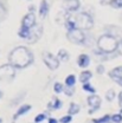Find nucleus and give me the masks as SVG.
Masks as SVG:
<instances>
[{
  "label": "nucleus",
  "instance_id": "obj_1",
  "mask_svg": "<svg viewBox=\"0 0 122 123\" xmlns=\"http://www.w3.org/2000/svg\"><path fill=\"white\" fill-rule=\"evenodd\" d=\"M8 63L15 69H25L33 63V53L26 46H17L8 55Z\"/></svg>",
  "mask_w": 122,
  "mask_h": 123
},
{
  "label": "nucleus",
  "instance_id": "obj_2",
  "mask_svg": "<svg viewBox=\"0 0 122 123\" xmlns=\"http://www.w3.org/2000/svg\"><path fill=\"white\" fill-rule=\"evenodd\" d=\"M96 45L100 51H102L106 55H113L115 52H117V45H119V40L117 38L110 36V34H102L98 37V39L96 40Z\"/></svg>",
  "mask_w": 122,
  "mask_h": 123
},
{
  "label": "nucleus",
  "instance_id": "obj_3",
  "mask_svg": "<svg viewBox=\"0 0 122 123\" xmlns=\"http://www.w3.org/2000/svg\"><path fill=\"white\" fill-rule=\"evenodd\" d=\"M74 19L76 21L77 27L82 31H89L94 26V19L88 12H79Z\"/></svg>",
  "mask_w": 122,
  "mask_h": 123
},
{
  "label": "nucleus",
  "instance_id": "obj_4",
  "mask_svg": "<svg viewBox=\"0 0 122 123\" xmlns=\"http://www.w3.org/2000/svg\"><path fill=\"white\" fill-rule=\"evenodd\" d=\"M15 76V68L10 63L0 66V83H10Z\"/></svg>",
  "mask_w": 122,
  "mask_h": 123
},
{
  "label": "nucleus",
  "instance_id": "obj_5",
  "mask_svg": "<svg viewBox=\"0 0 122 123\" xmlns=\"http://www.w3.org/2000/svg\"><path fill=\"white\" fill-rule=\"evenodd\" d=\"M66 38L69 42H71L72 44H78V45H84V42H85V33L84 31L76 29L74 31H70L66 33Z\"/></svg>",
  "mask_w": 122,
  "mask_h": 123
},
{
  "label": "nucleus",
  "instance_id": "obj_6",
  "mask_svg": "<svg viewBox=\"0 0 122 123\" xmlns=\"http://www.w3.org/2000/svg\"><path fill=\"white\" fill-rule=\"evenodd\" d=\"M43 62H44V64H45L50 70H56V69H58L59 63H61L58 57H56L55 55H52L51 52H47V51H44V52H43Z\"/></svg>",
  "mask_w": 122,
  "mask_h": 123
},
{
  "label": "nucleus",
  "instance_id": "obj_7",
  "mask_svg": "<svg viewBox=\"0 0 122 123\" xmlns=\"http://www.w3.org/2000/svg\"><path fill=\"white\" fill-rule=\"evenodd\" d=\"M62 8H63V11H65L68 13L77 12L81 8V1L79 0H63Z\"/></svg>",
  "mask_w": 122,
  "mask_h": 123
},
{
  "label": "nucleus",
  "instance_id": "obj_8",
  "mask_svg": "<svg viewBox=\"0 0 122 123\" xmlns=\"http://www.w3.org/2000/svg\"><path fill=\"white\" fill-rule=\"evenodd\" d=\"M42 34H43V26L36 25L34 27L31 29V33L26 40H27V43H30V44H34V43H37V42L40 39Z\"/></svg>",
  "mask_w": 122,
  "mask_h": 123
},
{
  "label": "nucleus",
  "instance_id": "obj_9",
  "mask_svg": "<svg viewBox=\"0 0 122 123\" xmlns=\"http://www.w3.org/2000/svg\"><path fill=\"white\" fill-rule=\"evenodd\" d=\"M87 102H88V105H89V114H94L101 107V98H100V96H97L95 93H92L91 96L88 97Z\"/></svg>",
  "mask_w": 122,
  "mask_h": 123
},
{
  "label": "nucleus",
  "instance_id": "obj_10",
  "mask_svg": "<svg viewBox=\"0 0 122 123\" xmlns=\"http://www.w3.org/2000/svg\"><path fill=\"white\" fill-rule=\"evenodd\" d=\"M37 24H36V14L32 13V12H29L27 14H25L21 19V26H25V27H29V29H32Z\"/></svg>",
  "mask_w": 122,
  "mask_h": 123
},
{
  "label": "nucleus",
  "instance_id": "obj_11",
  "mask_svg": "<svg viewBox=\"0 0 122 123\" xmlns=\"http://www.w3.org/2000/svg\"><path fill=\"white\" fill-rule=\"evenodd\" d=\"M104 31L107 34H110L115 38H120L122 36V29L120 26H116V25H107L104 27Z\"/></svg>",
  "mask_w": 122,
  "mask_h": 123
},
{
  "label": "nucleus",
  "instance_id": "obj_12",
  "mask_svg": "<svg viewBox=\"0 0 122 123\" xmlns=\"http://www.w3.org/2000/svg\"><path fill=\"white\" fill-rule=\"evenodd\" d=\"M77 64H78V66L82 68V69L88 68L89 64H90V57H89L88 55H85V53L79 55L78 58H77Z\"/></svg>",
  "mask_w": 122,
  "mask_h": 123
},
{
  "label": "nucleus",
  "instance_id": "obj_13",
  "mask_svg": "<svg viewBox=\"0 0 122 123\" xmlns=\"http://www.w3.org/2000/svg\"><path fill=\"white\" fill-rule=\"evenodd\" d=\"M49 10H50V5L47 2V0H42L40 1V5H39V8H38V13L42 18H45L47 13H49Z\"/></svg>",
  "mask_w": 122,
  "mask_h": 123
},
{
  "label": "nucleus",
  "instance_id": "obj_14",
  "mask_svg": "<svg viewBox=\"0 0 122 123\" xmlns=\"http://www.w3.org/2000/svg\"><path fill=\"white\" fill-rule=\"evenodd\" d=\"M62 105H63L62 101L59 98H57V97H53L52 101L47 103V108H49L50 110H58V109L62 108Z\"/></svg>",
  "mask_w": 122,
  "mask_h": 123
},
{
  "label": "nucleus",
  "instance_id": "obj_15",
  "mask_svg": "<svg viewBox=\"0 0 122 123\" xmlns=\"http://www.w3.org/2000/svg\"><path fill=\"white\" fill-rule=\"evenodd\" d=\"M64 26H65V29H66V31L68 32H70V31H74L76 30V29H78L76 25V21H75V19L74 18H70V15L68 17V19L64 21Z\"/></svg>",
  "mask_w": 122,
  "mask_h": 123
},
{
  "label": "nucleus",
  "instance_id": "obj_16",
  "mask_svg": "<svg viewBox=\"0 0 122 123\" xmlns=\"http://www.w3.org/2000/svg\"><path fill=\"white\" fill-rule=\"evenodd\" d=\"M7 14H8V10H7V5L0 0V23L4 21L6 18H7Z\"/></svg>",
  "mask_w": 122,
  "mask_h": 123
},
{
  "label": "nucleus",
  "instance_id": "obj_17",
  "mask_svg": "<svg viewBox=\"0 0 122 123\" xmlns=\"http://www.w3.org/2000/svg\"><path fill=\"white\" fill-rule=\"evenodd\" d=\"M30 110H31V105H30V104H24V105H21V107L18 109V111L15 112V115L13 116V120L15 121V120H17L19 116L25 115V114H26L27 111H30Z\"/></svg>",
  "mask_w": 122,
  "mask_h": 123
},
{
  "label": "nucleus",
  "instance_id": "obj_18",
  "mask_svg": "<svg viewBox=\"0 0 122 123\" xmlns=\"http://www.w3.org/2000/svg\"><path fill=\"white\" fill-rule=\"evenodd\" d=\"M91 77H92L91 71H89V70H85V71L81 72V75H79V82H81V83H83V84H85V83H89V80L91 79Z\"/></svg>",
  "mask_w": 122,
  "mask_h": 123
},
{
  "label": "nucleus",
  "instance_id": "obj_19",
  "mask_svg": "<svg viewBox=\"0 0 122 123\" xmlns=\"http://www.w3.org/2000/svg\"><path fill=\"white\" fill-rule=\"evenodd\" d=\"M30 33H31V29L25 27V26H20V29L18 31V36L20 38H23V39H27L29 36H30Z\"/></svg>",
  "mask_w": 122,
  "mask_h": 123
},
{
  "label": "nucleus",
  "instance_id": "obj_20",
  "mask_svg": "<svg viewBox=\"0 0 122 123\" xmlns=\"http://www.w3.org/2000/svg\"><path fill=\"white\" fill-rule=\"evenodd\" d=\"M120 76H122V66H117V68L113 69V70L109 72V77H110L111 79H114V78L120 77Z\"/></svg>",
  "mask_w": 122,
  "mask_h": 123
},
{
  "label": "nucleus",
  "instance_id": "obj_21",
  "mask_svg": "<svg viewBox=\"0 0 122 123\" xmlns=\"http://www.w3.org/2000/svg\"><path fill=\"white\" fill-rule=\"evenodd\" d=\"M57 57L59 58V61H63V62H66L69 61V58H70V56H69V53L65 51V50H59L58 51V53H57Z\"/></svg>",
  "mask_w": 122,
  "mask_h": 123
},
{
  "label": "nucleus",
  "instance_id": "obj_22",
  "mask_svg": "<svg viewBox=\"0 0 122 123\" xmlns=\"http://www.w3.org/2000/svg\"><path fill=\"white\" fill-rule=\"evenodd\" d=\"M76 84V76L75 75H69L65 78V85L66 86H74Z\"/></svg>",
  "mask_w": 122,
  "mask_h": 123
},
{
  "label": "nucleus",
  "instance_id": "obj_23",
  "mask_svg": "<svg viewBox=\"0 0 122 123\" xmlns=\"http://www.w3.org/2000/svg\"><path fill=\"white\" fill-rule=\"evenodd\" d=\"M108 5L110 7H113V8L120 10V8H122V0H109Z\"/></svg>",
  "mask_w": 122,
  "mask_h": 123
},
{
  "label": "nucleus",
  "instance_id": "obj_24",
  "mask_svg": "<svg viewBox=\"0 0 122 123\" xmlns=\"http://www.w3.org/2000/svg\"><path fill=\"white\" fill-rule=\"evenodd\" d=\"M111 121V116H109V115H104L103 117H101V118H95V120H92V123H108Z\"/></svg>",
  "mask_w": 122,
  "mask_h": 123
},
{
  "label": "nucleus",
  "instance_id": "obj_25",
  "mask_svg": "<svg viewBox=\"0 0 122 123\" xmlns=\"http://www.w3.org/2000/svg\"><path fill=\"white\" fill-rule=\"evenodd\" d=\"M79 105L78 104H76V103H71L70 104V107H69V115H75V114H77L78 111H79Z\"/></svg>",
  "mask_w": 122,
  "mask_h": 123
},
{
  "label": "nucleus",
  "instance_id": "obj_26",
  "mask_svg": "<svg viewBox=\"0 0 122 123\" xmlns=\"http://www.w3.org/2000/svg\"><path fill=\"white\" fill-rule=\"evenodd\" d=\"M83 90H84V91L90 92V93H95V92H96L95 88L92 86L90 83H85V84H83Z\"/></svg>",
  "mask_w": 122,
  "mask_h": 123
},
{
  "label": "nucleus",
  "instance_id": "obj_27",
  "mask_svg": "<svg viewBox=\"0 0 122 123\" xmlns=\"http://www.w3.org/2000/svg\"><path fill=\"white\" fill-rule=\"evenodd\" d=\"M53 90H55L56 93H61V92L64 91V86H63L62 83L57 82V83H55V85H53Z\"/></svg>",
  "mask_w": 122,
  "mask_h": 123
},
{
  "label": "nucleus",
  "instance_id": "obj_28",
  "mask_svg": "<svg viewBox=\"0 0 122 123\" xmlns=\"http://www.w3.org/2000/svg\"><path fill=\"white\" fill-rule=\"evenodd\" d=\"M115 96H116V93L115 91L113 90V89H110V90H108L107 93H106V98H107V101L109 102H111V101H114V98H115Z\"/></svg>",
  "mask_w": 122,
  "mask_h": 123
},
{
  "label": "nucleus",
  "instance_id": "obj_29",
  "mask_svg": "<svg viewBox=\"0 0 122 123\" xmlns=\"http://www.w3.org/2000/svg\"><path fill=\"white\" fill-rule=\"evenodd\" d=\"M111 121L114 123H122V114H115L111 116Z\"/></svg>",
  "mask_w": 122,
  "mask_h": 123
},
{
  "label": "nucleus",
  "instance_id": "obj_30",
  "mask_svg": "<svg viewBox=\"0 0 122 123\" xmlns=\"http://www.w3.org/2000/svg\"><path fill=\"white\" fill-rule=\"evenodd\" d=\"M64 92H65L66 96L71 97V96L74 95V92H75V89H74V86H66V88L64 89Z\"/></svg>",
  "mask_w": 122,
  "mask_h": 123
},
{
  "label": "nucleus",
  "instance_id": "obj_31",
  "mask_svg": "<svg viewBox=\"0 0 122 123\" xmlns=\"http://www.w3.org/2000/svg\"><path fill=\"white\" fill-rule=\"evenodd\" d=\"M45 117H46V114H39V115H37L36 116V118H34V122L36 123H40V122H43L44 120H45Z\"/></svg>",
  "mask_w": 122,
  "mask_h": 123
},
{
  "label": "nucleus",
  "instance_id": "obj_32",
  "mask_svg": "<svg viewBox=\"0 0 122 123\" xmlns=\"http://www.w3.org/2000/svg\"><path fill=\"white\" fill-rule=\"evenodd\" d=\"M59 122L61 123H70L71 122V115H66V116H63L61 120H59Z\"/></svg>",
  "mask_w": 122,
  "mask_h": 123
},
{
  "label": "nucleus",
  "instance_id": "obj_33",
  "mask_svg": "<svg viewBox=\"0 0 122 123\" xmlns=\"http://www.w3.org/2000/svg\"><path fill=\"white\" fill-rule=\"evenodd\" d=\"M104 70H106V69H104V66H103L102 64H100V65L96 66V72H97L98 75H103V74H104Z\"/></svg>",
  "mask_w": 122,
  "mask_h": 123
},
{
  "label": "nucleus",
  "instance_id": "obj_34",
  "mask_svg": "<svg viewBox=\"0 0 122 123\" xmlns=\"http://www.w3.org/2000/svg\"><path fill=\"white\" fill-rule=\"evenodd\" d=\"M117 53L122 56V39L119 40V45H117Z\"/></svg>",
  "mask_w": 122,
  "mask_h": 123
},
{
  "label": "nucleus",
  "instance_id": "obj_35",
  "mask_svg": "<svg viewBox=\"0 0 122 123\" xmlns=\"http://www.w3.org/2000/svg\"><path fill=\"white\" fill-rule=\"evenodd\" d=\"M113 80H115V82H116V83H117V84H119L120 86H122V76L116 77V78H114Z\"/></svg>",
  "mask_w": 122,
  "mask_h": 123
},
{
  "label": "nucleus",
  "instance_id": "obj_36",
  "mask_svg": "<svg viewBox=\"0 0 122 123\" xmlns=\"http://www.w3.org/2000/svg\"><path fill=\"white\" fill-rule=\"evenodd\" d=\"M119 104L122 108V91H120V93H119Z\"/></svg>",
  "mask_w": 122,
  "mask_h": 123
},
{
  "label": "nucleus",
  "instance_id": "obj_37",
  "mask_svg": "<svg viewBox=\"0 0 122 123\" xmlns=\"http://www.w3.org/2000/svg\"><path fill=\"white\" fill-rule=\"evenodd\" d=\"M34 8H36V7H34V5H30V6H29V12L34 13Z\"/></svg>",
  "mask_w": 122,
  "mask_h": 123
},
{
  "label": "nucleus",
  "instance_id": "obj_38",
  "mask_svg": "<svg viewBox=\"0 0 122 123\" xmlns=\"http://www.w3.org/2000/svg\"><path fill=\"white\" fill-rule=\"evenodd\" d=\"M47 123H58V121L56 118H49V122Z\"/></svg>",
  "mask_w": 122,
  "mask_h": 123
},
{
  "label": "nucleus",
  "instance_id": "obj_39",
  "mask_svg": "<svg viewBox=\"0 0 122 123\" xmlns=\"http://www.w3.org/2000/svg\"><path fill=\"white\" fill-rule=\"evenodd\" d=\"M1 97H2V92L0 91V98H1Z\"/></svg>",
  "mask_w": 122,
  "mask_h": 123
},
{
  "label": "nucleus",
  "instance_id": "obj_40",
  "mask_svg": "<svg viewBox=\"0 0 122 123\" xmlns=\"http://www.w3.org/2000/svg\"><path fill=\"white\" fill-rule=\"evenodd\" d=\"M120 19H121V21H122V14H121V15H120Z\"/></svg>",
  "mask_w": 122,
  "mask_h": 123
},
{
  "label": "nucleus",
  "instance_id": "obj_41",
  "mask_svg": "<svg viewBox=\"0 0 122 123\" xmlns=\"http://www.w3.org/2000/svg\"><path fill=\"white\" fill-rule=\"evenodd\" d=\"M1 122H2V118H0V123H1Z\"/></svg>",
  "mask_w": 122,
  "mask_h": 123
}]
</instances>
